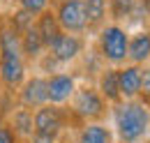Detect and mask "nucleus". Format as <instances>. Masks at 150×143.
Wrapping results in <instances>:
<instances>
[{
	"instance_id": "17",
	"label": "nucleus",
	"mask_w": 150,
	"mask_h": 143,
	"mask_svg": "<svg viewBox=\"0 0 150 143\" xmlns=\"http://www.w3.org/2000/svg\"><path fill=\"white\" fill-rule=\"evenodd\" d=\"M76 143H113V132L102 122H86L79 132Z\"/></svg>"
},
{
	"instance_id": "15",
	"label": "nucleus",
	"mask_w": 150,
	"mask_h": 143,
	"mask_svg": "<svg viewBox=\"0 0 150 143\" xmlns=\"http://www.w3.org/2000/svg\"><path fill=\"white\" fill-rule=\"evenodd\" d=\"M19 44H21V53H23V58L30 60V62H37L39 58L46 53V46H44V42H42V37H39L35 23H33L25 33H21V35H19Z\"/></svg>"
},
{
	"instance_id": "29",
	"label": "nucleus",
	"mask_w": 150,
	"mask_h": 143,
	"mask_svg": "<svg viewBox=\"0 0 150 143\" xmlns=\"http://www.w3.org/2000/svg\"><path fill=\"white\" fill-rule=\"evenodd\" d=\"M0 2H7V0H0Z\"/></svg>"
},
{
	"instance_id": "19",
	"label": "nucleus",
	"mask_w": 150,
	"mask_h": 143,
	"mask_svg": "<svg viewBox=\"0 0 150 143\" xmlns=\"http://www.w3.org/2000/svg\"><path fill=\"white\" fill-rule=\"evenodd\" d=\"M33 23H35V16H33L30 12H25V9H21V7H19V9L9 16V23H7V25H9L16 35H21V33H25Z\"/></svg>"
},
{
	"instance_id": "14",
	"label": "nucleus",
	"mask_w": 150,
	"mask_h": 143,
	"mask_svg": "<svg viewBox=\"0 0 150 143\" xmlns=\"http://www.w3.org/2000/svg\"><path fill=\"white\" fill-rule=\"evenodd\" d=\"M97 92L104 97L106 104H118L122 102L120 97V88H118V67H104L99 72V79H97Z\"/></svg>"
},
{
	"instance_id": "5",
	"label": "nucleus",
	"mask_w": 150,
	"mask_h": 143,
	"mask_svg": "<svg viewBox=\"0 0 150 143\" xmlns=\"http://www.w3.org/2000/svg\"><path fill=\"white\" fill-rule=\"evenodd\" d=\"M62 33L69 35H83L86 28V14H83V2L81 0H58L51 5Z\"/></svg>"
},
{
	"instance_id": "9",
	"label": "nucleus",
	"mask_w": 150,
	"mask_h": 143,
	"mask_svg": "<svg viewBox=\"0 0 150 143\" xmlns=\"http://www.w3.org/2000/svg\"><path fill=\"white\" fill-rule=\"evenodd\" d=\"M83 49H86V39L81 35L62 33L58 37V42L49 49V53L58 60V65H69V62H74L76 58L83 53Z\"/></svg>"
},
{
	"instance_id": "21",
	"label": "nucleus",
	"mask_w": 150,
	"mask_h": 143,
	"mask_svg": "<svg viewBox=\"0 0 150 143\" xmlns=\"http://www.w3.org/2000/svg\"><path fill=\"white\" fill-rule=\"evenodd\" d=\"M0 143H19V136L14 134L9 122H0Z\"/></svg>"
},
{
	"instance_id": "23",
	"label": "nucleus",
	"mask_w": 150,
	"mask_h": 143,
	"mask_svg": "<svg viewBox=\"0 0 150 143\" xmlns=\"http://www.w3.org/2000/svg\"><path fill=\"white\" fill-rule=\"evenodd\" d=\"M28 143H58L56 134H44V132H33Z\"/></svg>"
},
{
	"instance_id": "2",
	"label": "nucleus",
	"mask_w": 150,
	"mask_h": 143,
	"mask_svg": "<svg viewBox=\"0 0 150 143\" xmlns=\"http://www.w3.org/2000/svg\"><path fill=\"white\" fill-rule=\"evenodd\" d=\"M25 81V58L21 53L19 35L5 23L0 25V83L9 92L19 90Z\"/></svg>"
},
{
	"instance_id": "26",
	"label": "nucleus",
	"mask_w": 150,
	"mask_h": 143,
	"mask_svg": "<svg viewBox=\"0 0 150 143\" xmlns=\"http://www.w3.org/2000/svg\"><path fill=\"white\" fill-rule=\"evenodd\" d=\"M53 2H58V0H51V5H53Z\"/></svg>"
},
{
	"instance_id": "7",
	"label": "nucleus",
	"mask_w": 150,
	"mask_h": 143,
	"mask_svg": "<svg viewBox=\"0 0 150 143\" xmlns=\"http://www.w3.org/2000/svg\"><path fill=\"white\" fill-rule=\"evenodd\" d=\"M46 92H49V104H56V106L67 104L76 92L74 76L67 72H56L46 76Z\"/></svg>"
},
{
	"instance_id": "30",
	"label": "nucleus",
	"mask_w": 150,
	"mask_h": 143,
	"mask_svg": "<svg viewBox=\"0 0 150 143\" xmlns=\"http://www.w3.org/2000/svg\"><path fill=\"white\" fill-rule=\"evenodd\" d=\"M14 2H16V0H14Z\"/></svg>"
},
{
	"instance_id": "27",
	"label": "nucleus",
	"mask_w": 150,
	"mask_h": 143,
	"mask_svg": "<svg viewBox=\"0 0 150 143\" xmlns=\"http://www.w3.org/2000/svg\"><path fill=\"white\" fill-rule=\"evenodd\" d=\"M148 69H150V60H148Z\"/></svg>"
},
{
	"instance_id": "6",
	"label": "nucleus",
	"mask_w": 150,
	"mask_h": 143,
	"mask_svg": "<svg viewBox=\"0 0 150 143\" xmlns=\"http://www.w3.org/2000/svg\"><path fill=\"white\" fill-rule=\"evenodd\" d=\"M33 125H35V132H44V134H56V136H60V132L67 125V113L62 111V106L44 104V106L35 108V113H33Z\"/></svg>"
},
{
	"instance_id": "1",
	"label": "nucleus",
	"mask_w": 150,
	"mask_h": 143,
	"mask_svg": "<svg viewBox=\"0 0 150 143\" xmlns=\"http://www.w3.org/2000/svg\"><path fill=\"white\" fill-rule=\"evenodd\" d=\"M113 125L120 143H139L150 129V104L143 99H122L113 104Z\"/></svg>"
},
{
	"instance_id": "10",
	"label": "nucleus",
	"mask_w": 150,
	"mask_h": 143,
	"mask_svg": "<svg viewBox=\"0 0 150 143\" xmlns=\"http://www.w3.org/2000/svg\"><path fill=\"white\" fill-rule=\"evenodd\" d=\"M106 16L127 28V23H139L146 14L139 0H106Z\"/></svg>"
},
{
	"instance_id": "4",
	"label": "nucleus",
	"mask_w": 150,
	"mask_h": 143,
	"mask_svg": "<svg viewBox=\"0 0 150 143\" xmlns=\"http://www.w3.org/2000/svg\"><path fill=\"white\" fill-rule=\"evenodd\" d=\"M72 113L83 122H95L99 118H104L106 113V102L104 97L97 92V88H76L74 97H72Z\"/></svg>"
},
{
	"instance_id": "25",
	"label": "nucleus",
	"mask_w": 150,
	"mask_h": 143,
	"mask_svg": "<svg viewBox=\"0 0 150 143\" xmlns=\"http://www.w3.org/2000/svg\"><path fill=\"white\" fill-rule=\"evenodd\" d=\"M139 143H150V141H139Z\"/></svg>"
},
{
	"instance_id": "3",
	"label": "nucleus",
	"mask_w": 150,
	"mask_h": 143,
	"mask_svg": "<svg viewBox=\"0 0 150 143\" xmlns=\"http://www.w3.org/2000/svg\"><path fill=\"white\" fill-rule=\"evenodd\" d=\"M127 42L129 30L120 23H104L97 30V53L111 67H120L127 62Z\"/></svg>"
},
{
	"instance_id": "22",
	"label": "nucleus",
	"mask_w": 150,
	"mask_h": 143,
	"mask_svg": "<svg viewBox=\"0 0 150 143\" xmlns=\"http://www.w3.org/2000/svg\"><path fill=\"white\" fill-rule=\"evenodd\" d=\"M139 95H143V102L150 104V69L148 67H143V74H141V92Z\"/></svg>"
},
{
	"instance_id": "16",
	"label": "nucleus",
	"mask_w": 150,
	"mask_h": 143,
	"mask_svg": "<svg viewBox=\"0 0 150 143\" xmlns=\"http://www.w3.org/2000/svg\"><path fill=\"white\" fill-rule=\"evenodd\" d=\"M81 2H83V14H86V28L93 33L99 30L106 23V0H81Z\"/></svg>"
},
{
	"instance_id": "20",
	"label": "nucleus",
	"mask_w": 150,
	"mask_h": 143,
	"mask_svg": "<svg viewBox=\"0 0 150 143\" xmlns=\"http://www.w3.org/2000/svg\"><path fill=\"white\" fill-rule=\"evenodd\" d=\"M16 2H19L21 9L30 12L33 16H37V14H42L44 9H49V7H51V0H16Z\"/></svg>"
},
{
	"instance_id": "12",
	"label": "nucleus",
	"mask_w": 150,
	"mask_h": 143,
	"mask_svg": "<svg viewBox=\"0 0 150 143\" xmlns=\"http://www.w3.org/2000/svg\"><path fill=\"white\" fill-rule=\"evenodd\" d=\"M127 60L132 65H148L150 60V30L141 28L136 33H129V42H127Z\"/></svg>"
},
{
	"instance_id": "11",
	"label": "nucleus",
	"mask_w": 150,
	"mask_h": 143,
	"mask_svg": "<svg viewBox=\"0 0 150 143\" xmlns=\"http://www.w3.org/2000/svg\"><path fill=\"white\" fill-rule=\"evenodd\" d=\"M141 74L143 67L141 65H132L125 62L118 69V88H120V97L122 99H136L141 92Z\"/></svg>"
},
{
	"instance_id": "28",
	"label": "nucleus",
	"mask_w": 150,
	"mask_h": 143,
	"mask_svg": "<svg viewBox=\"0 0 150 143\" xmlns=\"http://www.w3.org/2000/svg\"><path fill=\"white\" fill-rule=\"evenodd\" d=\"M19 143H28V141H19Z\"/></svg>"
},
{
	"instance_id": "13",
	"label": "nucleus",
	"mask_w": 150,
	"mask_h": 143,
	"mask_svg": "<svg viewBox=\"0 0 150 143\" xmlns=\"http://www.w3.org/2000/svg\"><path fill=\"white\" fill-rule=\"evenodd\" d=\"M35 28H37V33L42 37V42H44V46H46V51L58 42V37L62 35V28H60V23H58V18H56L51 7L35 16Z\"/></svg>"
},
{
	"instance_id": "8",
	"label": "nucleus",
	"mask_w": 150,
	"mask_h": 143,
	"mask_svg": "<svg viewBox=\"0 0 150 143\" xmlns=\"http://www.w3.org/2000/svg\"><path fill=\"white\" fill-rule=\"evenodd\" d=\"M19 102L25 108H39L49 104V92H46V76H30L23 81L19 88Z\"/></svg>"
},
{
	"instance_id": "24",
	"label": "nucleus",
	"mask_w": 150,
	"mask_h": 143,
	"mask_svg": "<svg viewBox=\"0 0 150 143\" xmlns=\"http://www.w3.org/2000/svg\"><path fill=\"white\" fill-rule=\"evenodd\" d=\"M141 2V7H143V14L150 18V0H139Z\"/></svg>"
},
{
	"instance_id": "18",
	"label": "nucleus",
	"mask_w": 150,
	"mask_h": 143,
	"mask_svg": "<svg viewBox=\"0 0 150 143\" xmlns=\"http://www.w3.org/2000/svg\"><path fill=\"white\" fill-rule=\"evenodd\" d=\"M9 127L14 129V134L23 139V141H28L30 139V134L35 132V125H33V111L25 106L16 108L14 113H12V118H9Z\"/></svg>"
}]
</instances>
